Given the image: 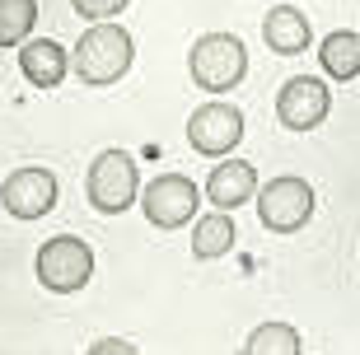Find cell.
I'll return each instance as SVG.
<instances>
[{"mask_svg": "<svg viewBox=\"0 0 360 355\" xmlns=\"http://www.w3.org/2000/svg\"><path fill=\"white\" fill-rule=\"evenodd\" d=\"M187 70L197 79V89L206 93H229L248 75V47L234 33H201L187 52Z\"/></svg>", "mask_w": 360, "mask_h": 355, "instance_id": "2", "label": "cell"}, {"mask_svg": "<svg viewBox=\"0 0 360 355\" xmlns=\"http://www.w3.org/2000/svg\"><path fill=\"white\" fill-rule=\"evenodd\" d=\"M89 355H136V346L122 342V337H98V342L89 346Z\"/></svg>", "mask_w": 360, "mask_h": 355, "instance_id": "18", "label": "cell"}, {"mask_svg": "<svg viewBox=\"0 0 360 355\" xmlns=\"http://www.w3.org/2000/svg\"><path fill=\"white\" fill-rule=\"evenodd\" d=\"M84 192H89V206L98 215H122L141 197V169H136V159L127 150H103L89 164Z\"/></svg>", "mask_w": 360, "mask_h": 355, "instance_id": "3", "label": "cell"}, {"mask_svg": "<svg viewBox=\"0 0 360 355\" xmlns=\"http://www.w3.org/2000/svg\"><path fill=\"white\" fill-rule=\"evenodd\" d=\"M262 42H267L276 56H300L309 42H314V28H309L304 10L276 5V10H267V19H262Z\"/></svg>", "mask_w": 360, "mask_h": 355, "instance_id": "12", "label": "cell"}, {"mask_svg": "<svg viewBox=\"0 0 360 355\" xmlns=\"http://www.w3.org/2000/svg\"><path fill=\"white\" fill-rule=\"evenodd\" d=\"M19 70H24V79L33 89H56L70 70V52L52 38H28L19 47Z\"/></svg>", "mask_w": 360, "mask_h": 355, "instance_id": "11", "label": "cell"}, {"mask_svg": "<svg viewBox=\"0 0 360 355\" xmlns=\"http://www.w3.org/2000/svg\"><path fill=\"white\" fill-rule=\"evenodd\" d=\"M201 206V187L183 173H160L155 183H146L141 192V211L155 229H183Z\"/></svg>", "mask_w": 360, "mask_h": 355, "instance_id": "6", "label": "cell"}, {"mask_svg": "<svg viewBox=\"0 0 360 355\" xmlns=\"http://www.w3.org/2000/svg\"><path fill=\"white\" fill-rule=\"evenodd\" d=\"M70 5H75V14H80V19H94V24H103V19H117V14L127 10L131 0H70Z\"/></svg>", "mask_w": 360, "mask_h": 355, "instance_id": "17", "label": "cell"}, {"mask_svg": "<svg viewBox=\"0 0 360 355\" xmlns=\"http://www.w3.org/2000/svg\"><path fill=\"white\" fill-rule=\"evenodd\" d=\"M136 61V42L131 33L122 24H112V19H103V24H89L80 33V42H75V52H70V70L84 79V84H117L127 70H131Z\"/></svg>", "mask_w": 360, "mask_h": 355, "instance_id": "1", "label": "cell"}, {"mask_svg": "<svg viewBox=\"0 0 360 355\" xmlns=\"http://www.w3.org/2000/svg\"><path fill=\"white\" fill-rule=\"evenodd\" d=\"M38 24V0H0V47H24Z\"/></svg>", "mask_w": 360, "mask_h": 355, "instance_id": "16", "label": "cell"}, {"mask_svg": "<svg viewBox=\"0 0 360 355\" xmlns=\"http://www.w3.org/2000/svg\"><path fill=\"white\" fill-rule=\"evenodd\" d=\"M234 248V211H211L201 215L197 229H192V257L201 262H215V257H225Z\"/></svg>", "mask_w": 360, "mask_h": 355, "instance_id": "14", "label": "cell"}, {"mask_svg": "<svg viewBox=\"0 0 360 355\" xmlns=\"http://www.w3.org/2000/svg\"><path fill=\"white\" fill-rule=\"evenodd\" d=\"M309 215H314V187L295 173H281V178H267L257 187V220L267 224L271 234H295L304 229Z\"/></svg>", "mask_w": 360, "mask_h": 355, "instance_id": "5", "label": "cell"}, {"mask_svg": "<svg viewBox=\"0 0 360 355\" xmlns=\"http://www.w3.org/2000/svg\"><path fill=\"white\" fill-rule=\"evenodd\" d=\"M33 271H38L42 290H52V295H75V290H84L89 276H94V248L84 243V238H75V234H56V238H47V243L38 248Z\"/></svg>", "mask_w": 360, "mask_h": 355, "instance_id": "4", "label": "cell"}, {"mask_svg": "<svg viewBox=\"0 0 360 355\" xmlns=\"http://www.w3.org/2000/svg\"><path fill=\"white\" fill-rule=\"evenodd\" d=\"M243 355H304V337H300V328H290V323L267 318V323H257V328L248 332Z\"/></svg>", "mask_w": 360, "mask_h": 355, "instance_id": "15", "label": "cell"}, {"mask_svg": "<svg viewBox=\"0 0 360 355\" xmlns=\"http://www.w3.org/2000/svg\"><path fill=\"white\" fill-rule=\"evenodd\" d=\"M328 112H333V93H328V84L314 75H295L281 84L276 93V117L285 131H314V127H323L328 122Z\"/></svg>", "mask_w": 360, "mask_h": 355, "instance_id": "8", "label": "cell"}, {"mask_svg": "<svg viewBox=\"0 0 360 355\" xmlns=\"http://www.w3.org/2000/svg\"><path fill=\"white\" fill-rule=\"evenodd\" d=\"M239 141H243V112L234 103L211 98V103H201L197 112L187 117V145H192L197 155H206V159L234 155Z\"/></svg>", "mask_w": 360, "mask_h": 355, "instance_id": "7", "label": "cell"}, {"mask_svg": "<svg viewBox=\"0 0 360 355\" xmlns=\"http://www.w3.org/2000/svg\"><path fill=\"white\" fill-rule=\"evenodd\" d=\"M319 61L323 70H328V79H356L360 75V33H351V28H337V33H328L319 47Z\"/></svg>", "mask_w": 360, "mask_h": 355, "instance_id": "13", "label": "cell"}, {"mask_svg": "<svg viewBox=\"0 0 360 355\" xmlns=\"http://www.w3.org/2000/svg\"><path fill=\"white\" fill-rule=\"evenodd\" d=\"M253 197H257V169L248 159L225 155L211 169V178H206V201H211L215 211H234V206H243V201H253Z\"/></svg>", "mask_w": 360, "mask_h": 355, "instance_id": "10", "label": "cell"}, {"mask_svg": "<svg viewBox=\"0 0 360 355\" xmlns=\"http://www.w3.org/2000/svg\"><path fill=\"white\" fill-rule=\"evenodd\" d=\"M56 173L52 169H38V164H28V169H14L0 187V206L5 215L14 220H42V215L56 206Z\"/></svg>", "mask_w": 360, "mask_h": 355, "instance_id": "9", "label": "cell"}]
</instances>
